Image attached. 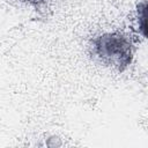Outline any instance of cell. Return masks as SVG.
Returning <instances> with one entry per match:
<instances>
[{
  "label": "cell",
  "mask_w": 148,
  "mask_h": 148,
  "mask_svg": "<svg viewBox=\"0 0 148 148\" xmlns=\"http://www.w3.org/2000/svg\"><path fill=\"white\" fill-rule=\"evenodd\" d=\"M94 53L106 65L119 72L128 67L133 58L132 45L127 37L119 32H108L92 40Z\"/></svg>",
  "instance_id": "obj_1"
},
{
  "label": "cell",
  "mask_w": 148,
  "mask_h": 148,
  "mask_svg": "<svg viewBox=\"0 0 148 148\" xmlns=\"http://www.w3.org/2000/svg\"><path fill=\"white\" fill-rule=\"evenodd\" d=\"M27 1H29V2H31V3H40V2H43L44 0H27Z\"/></svg>",
  "instance_id": "obj_2"
}]
</instances>
